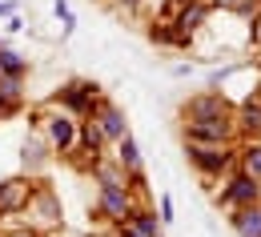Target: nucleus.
<instances>
[{"mask_svg": "<svg viewBox=\"0 0 261 237\" xmlns=\"http://www.w3.org/2000/svg\"><path fill=\"white\" fill-rule=\"evenodd\" d=\"M117 4H121V8H137V0H117Z\"/></svg>", "mask_w": 261, "mask_h": 237, "instance_id": "obj_28", "label": "nucleus"}, {"mask_svg": "<svg viewBox=\"0 0 261 237\" xmlns=\"http://www.w3.org/2000/svg\"><path fill=\"white\" fill-rule=\"evenodd\" d=\"M29 197H33V181H24V177L4 181V185H0V217L20 213V209L29 205Z\"/></svg>", "mask_w": 261, "mask_h": 237, "instance_id": "obj_9", "label": "nucleus"}, {"mask_svg": "<svg viewBox=\"0 0 261 237\" xmlns=\"http://www.w3.org/2000/svg\"><path fill=\"white\" fill-rule=\"evenodd\" d=\"M97 97H100V89L93 85V81H72V85L61 89L57 104H61L65 113H72V117H89L93 104H97Z\"/></svg>", "mask_w": 261, "mask_h": 237, "instance_id": "obj_5", "label": "nucleus"}, {"mask_svg": "<svg viewBox=\"0 0 261 237\" xmlns=\"http://www.w3.org/2000/svg\"><path fill=\"white\" fill-rule=\"evenodd\" d=\"M24 72H29V61L16 57V52L0 40V81H24Z\"/></svg>", "mask_w": 261, "mask_h": 237, "instance_id": "obj_16", "label": "nucleus"}, {"mask_svg": "<svg viewBox=\"0 0 261 237\" xmlns=\"http://www.w3.org/2000/svg\"><path fill=\"white\" fill-rule=\"evenodd\" d=\"M133 189H129V177H105L100 181V193H97V213L105 221H113V225H121L125 217H129L133 209Z\"/></svg>", "mask_w": 261, "mask_h": 237, "instance_id": "obj_1", "label": "nucleus"}, {"mask_svg": "<svg viewBox=\"0 0 261 237\" xmlns=\"http://www.w3.org/2000/svg\"><path fill=\"white\" fill-rule=\"evenodd\" d=\"M121 225H129L133 233H141V237H161V217L153 209H145V205H133Z\"/></svg>", "mask_w": 261, "mask_h": 237, "instance_id": "obj_14", "label": "nucleus"}, {"mask_svg": "<svg viewBox=\"0 0 261 237\" xmlns=\"http://www.w3.org/2000/svg\"><path fill=\"white\" fill-rule=\"evenodd\" d=\"M44 121V137L53 145V153H68L76 145V117L72 113H53V117H40Z\"/></svg>", "mask_w": 261, "mask_h": 237, "instance_id": "obj_6", "label": "nucleus"}, {"mask_svg": "<svg viewBox=\"0 0 261 237\" xmlns=\"http://www.w3.org/2000/svg\"><path fill=\"white\" fill-rule=\"evenodd\" d=\"M237 169L261 181V141H249V145H245V149L237 153Z\"/></svg>", "mask_w": 261, "mask_h": 237, "instance_id": "obj_19", "label": "nucleus"}, {"mask_svg": "<svg viewBox=\"0 0 261 237\" xmlns=\"http://www.w3.org/2000/svg\"><path fill=\"white\" fill-rule=\"evenodd\" d=\"M76 141H81V153H85V161L93 169V161H100V149H105V133H100V125L93 117L76 125Z\"/></svg>", "mask_w": 261, "mask_h": 237, "instance_id": "obj_10", "label": "nucleus"}, {"mask_svg": "<svg viewBox=\"0 0 261 237\" xmlns=\"http://www.w3.org/2000/svg\"><path fill=\"white\" fill-rule=\"evenodd\" d=\"M261 201V181L257 177H249V173H233L229 177V185L217 193V205H225V209H237V205H253Z\"/></svg>", "mask_w": 261, "mask_h": 237, "instance_id": "obj_4", "label": "nucleus"}, {"mask_svg": "<svg viewBox=\"0 0 261 237\" xmlns=\"http://www.w3.org/2000/svg\"><path fill=\"white\" fill-rule=\"evenodd\" d=\"M229 225H233V233H237V237H261V201L237 205L233 217H229Z\"/></svg>", "mask_w": 261, "mask_h": 237, "instance_id": "obj_11", "label": "nucleus"}, {"mask_svg": "<svg viewBox=\"0 0 261 237\" xmlns=\"http://www.w3.org/2000/svg\"><path fill=\"white\" fill-rule=\"evenodd\" d=\"M233 117V109L229 101L221 97V89H209V93H197L185 101V125L189 121H229Z\"/></svg>", "mask_w": 261, "mask_h": 237, "instance_id": "obj_3", "label": "nucleus"}, {"mask_svg": "<svg viewBox=\"0 0 261 237\" xmlns=\"http://www.w3.org/2000/svg\"><path fill=\"white\" fill-rule=\"evenodd\" d=\"M117 165L125 169V177H133V173H145V169H141V149H137L133 133H125L121 141H117Z\"/></svg>", "mask_w": 261, "mask_h": 237, "instance_id": "obj_15", "label": "nucleus"}, {"mask_svg": "<svg viewBox=\"0 0 261 237\" xmlns=\"http://www.w3.org/2000/svg\"><path fill=\"white\" fill-rule=\"evenodd\" d=\"M29 213H40V221H57L61 217V201H57V193L48 189V185H33V197L24 205Z\"/></svg>", "mask_w": 261, "mask_h": 237, "instance_id": "obj_13", "label": "nucleus"}, {"mask_svg": "<svg viewBox=\"0 0 261 237\" xmlns=\"http://www.w3.org/2000/svg\"><path fill=\"white\" fill-rule=\"evenodd\" d=\"M48 137H33V141H24V169L29 173H40L48 165Z\"/></svg>", "mask_w": 261, "mask_h": 237, "instance_id": "obj_17", "label": "nucleus"}, {"mask_svg": "<svg viewBox=\"0 0 261 237\" xmlns=\"http://www.w3.org/2000/svg\"><path fill=\"white\" fill-rule=\"evenodd\" d=\"M233 117L229 121H189L185 125V141H205V145H225L233 141Z\"/></svg>", "mask_w": 261, "mask_h": 237, "instance_id": "obj_8", "label": "nucleus"}, {"mask_svg": "<svg viewBox=\"0 0 261 237\" xmlns=\"http://www.w3.org/2000/svg\"><path fill=\"white\" fill-rule=\"evenodd\" d=\"M12 8H16L12 0H0V16H12Z\"/></svg>", "mask_w": 261, "mask_h": 237, "instance_id": "obj_25", "label": "nucleus"}, {"mask_svg": "<svg viewBox=\"0 0 261 237\" xmlns=\"http://www.w3.org/2000/svg\"><path fill=\"white\" fill-rule=\"evenodd\" d=\"M117 237H141V233H133L129 225H117Z\"/></svg>", "mask_w": 261, "mask_h": 237, "instance_id": "obj_26", "label": "nucleus"}, {"mask_svg": "<svg viewBox=\"0 0 261 237\" xmlns=\"http://www.w3.org/2000/svg\"><path fill=\"white\" fill-rule=\"evenodd\" d=\"M16 109H20V97H4V93H0V121H8Z\"/></svg>", "mask_w": 261, "mask_h": 237, "instance_id": "obj_21", "label": "nucleus"}, {"mask_svg": "<svg viewBox=\"0 0 261 237\" xmlns=\"http://www.w3.org/2000/svg\"><path fill=\"white\" fill-rule=\"evenodd\" d=\"M53 8H57V16H61V24H65V36H68V33H72V24H76V20H72V8H68V0H57Z\"/></svg>", "mask_w": 261, "mask_h": 237, "instance_id": "obj_20", "label": "nucleus"}, {"mask_svg": "<svg viewBox=\"0 0 261 237\" xmlns=\"http://www.w3.org/2000/svg\"><path fill=\"white\" fill-rule=\"evenodd\" d=\"M189 161L197 165V173L205 177H221V173L237 169V149L233 145H205V141H189Z\"/></svg>", "mask_w": 261, "mask_h": 237, "instance_id": "obj_2", "label": "nucleus"}, {"mask_svg": "<svg viewBox=\"0 0 261 237\" xmlns=\"http://www.w3.org/2000/svg\"><path fill=\"white\" fill-rule=\"evenodd\" d=\"M173 4H193V0H173Z\"/></svg>", "mask_w": 261, "mask_h": 237, "instance_id": "obj_29", "label": "nucleus"}, {"mask_svg": "<svg viewBox=\"0 0 261 237\" xmlns=\"http://www.w3.org/2000/svg\"><path fill=\"white\" fill-rule=\"evenodd\" d=\"M241 0H209V8H237Z\"/></svg>", "mask_w": 261, "mask_h": 237, "instance_id": "obj_23", "label": "nucleus"}, {"mask_svg": "<svg viewBox=\"0 0 261 237\" xmlns=\"http://www.w3.org/2000/svg\"><path fill=\"white\" fill-rule=\"evenodd\" d=\"M173 221V197H161V225Z\"/></svg>", "mask_w": 261, "mask_h": 237, "instance_id": "obj_22", "label": "nucleus"}, {"mask_svg": "<svg viewBox=\"0 0 261 237\" xmlns=\"http://www.w3.org/2000/svg\"><path fill=\"white\" fill-rule=\"evenodd\" d=\"M205 16H209V4H205V0L181 4V8H177V16H173V29H177L181 36H189V33H197V29L205 24Z\"/></svg>", "mask_w": 261, "mask_h": 237, "instance_id": "obj_12", "label": "nucleus"}, {"mask_svg": "<svg viewBox=\"0 0 261 237\" xmlns=\"http://www.w3.org/2000/svg\"><path fill=\"white\" fill-rule=\"evenodd\" d=\"M4 237H40V233H36V229H29V225H24V229H12V233H4Z\"/></svg>", "mask_w": 261, "mask_h": 237, "instance_id": "obj_24", "label": "nucleus"}, {"mask_svg": "<svg viewBox=\"0 0 261 237\" xmlns=\"http://www.w3.org/2000/svg\"><path fill=\"white\" fill-rule=\"evenodd\" d=\"M253 40H257V44H261V20H257V24H253Z\"/></svg>", "mask_w": 261, "mask_h": 237, "instance_id": "obj_27", "label": "nucleus"}, {"mask_svg": "<svg viewBox=\"0 0 261 237\" xmlns=\"http://www.w3.org/2000/svg\"><path fill=\"white\" fill-rule=\"evenodd\" d=\"M89 117L100 125L105 141H121V137L129 133V125H125V113H121L113 101H105V97H97V104H93V113H89Z\"/></svg>", "mask_w": 261, "mask_h": 237, "instance_id": "obj_7", "label": "nucleus"}, {"mask_svg": "<svg viewBox=\"0 0 261 237\" xmlns=\"http://www.w3.org/2000/svg\"><path fill=\"white\" fill-rule=\"evenodd\" d=\"M233 129H241L245 137H257L261 133V101H245V104H241Z\"/></svg>", "mask_w": 261, "mask_h": 237, "instance_id": "obj_18", "label": "nucleus"}]
</instances>
